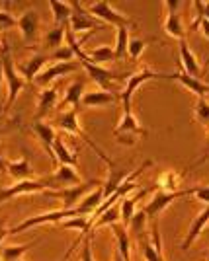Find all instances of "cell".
Returning a JSON list of instances; mask_svg holds the SVG:
<instances>
[{
	"label": "cell",
	"instance_id": "obj_52",
	"mask_svg": "<svg viewBox=\"0 0 209 261\" xmlns=\"http://www.w3.org/2000/svg\"><path fill=\"white\" fill-rule=\"evenodd\" d=\"M207 261H209V257H207Z\"/></svg>",
	"mask_w": 209,
	"mask_h": 261
},
{
	"label": "cell",
	"instance_id": "obj_33",
	"mask_svg": "<svg viewBox=\"0 0 209 261\" xmlns=\"http://www.w3.org/2000/svg\"><path fill=\"white\" fill-rule=\"evenodd\" d=\"M129 30L131 28H118V37H115V49H113V53H115V61H120L123 59L125 55H127V45H129Z\"/></svg>",
	"mask_w": 209,
	"mask_h": 261
},
{
	"label": "cell",
	"instance_id": "obj_41",
	"mask_svg": "<svg viewBox=\"0 0 209 261\" xmlns=\"http://www.w3.org/2000/svg\"><path fill=\"white\" fill-rule=\"evenodd\" d=\"M196 199H199L201 203L209 205V185H196V193H194Z\"/></svg>",
	"mask_w": 209,
	"mask_h": 261
},
{
	"label": "cell",
	"instance_id": "obj_2",
	"mask_svg": "<svg viewBox=\"0 0 209 261\" xmlns=\"http://www.w3.org/2000/svg\"><path fill=\"white\" fill-rule=\"evenodd\" d=\"M0 65H2V74H4L6 82H8V101L4 106V111H6V109H10L14 106V99L22 92L24 84H26L22 78L16 74V70H14L10 43L6 41V37H2V45H0Z\"/></svg>",
	"mask_w": 209,
	"mask_h": 261
},
{
	"label": "cell",
	"instance_id": "obj_4",
	"mask_svg": "<svg viewBox=\"0 0 209 261\" xmlns=\"http://www.w3.org/2000/svg\"><path fill=\"white\" fill-rule=\"evenodd\" d=\"M104 181L102 179H88L86 184H78L73 185V187H65V189H47L43 191L49 199H61L63 201V208H75L80 203V199L86 195L88 191L96 189V187H102Z\"/></svg>",
	"mask_w": 209,
	"mask_h": 261
},
{
	"label": "cell",
	"instance_id": "obj_37",
	"mask_svg": "<svg viewBox=\"0 0 209 261\" xmlns=\"http://www.w3.org/2000/svg\"><path fill=\"white\" fill-rule=\"evenodd\" d=\"M49 59H55L57 63H73V61H75V53H73V49L65 43L63 47L51 51V57H49Z\"/></svg>",
	"mask_w": 209,
	"mask_h": 261
},
{
	"label": "cell",
	"instance_id": "obj_48",
	"mask_svg": "<svg viewBox=\"0 0 209 261\" xmlns=\"http://www.w3.org/2000/svg\"><path fill=\"white\" fill-rule=\"evenodd\" d=\"M203 232H209V226H207V228H205V230H203Z\"/></svg>",
	"mask_w": 209,
	"mask_h": 261
},
{
	"label": "cell",
	"instance_id": "obj_51",
	"mask_svg": "<svg viewBox=\"0 0 209 261\" xmlns=\"http://www.w3.org/2000/svg\"><path fill=\"white\" fill-rule=\"evenodd\" d=\"M18 261H22V259H18Z\"/></svg>",
	"mask_w": 209,
	"mask_h": 261
},
{
	"label": "cell",
	"instance_id": "obj_24",
	"mask_svg": "<svg viewBox=\"0 0 209 261\" xmlns=\"http://www.w3.org/2000/svg\"><path fill=\"white\" fill-rule=\"evenodd\" d=\"M47 55L43 53H37L33 55L32 59H30V63H26V65L18 66V70H20V74L24 76V80H28V82H33L35 80V76L41 72V68H43V65L47 63Z\"/></svg>",
	"mask_w": 209,
	"mask_h": 261
},
{
	"label": "cell",
	"instance_id": "obj_14",
	"mask_svg": "<svg viewBox=\"0 0 209 261\" xmlns=\"http://www.w3.org/2000/svg\"><path fill=\"white\" fill-rule=\"evenodd\" d=\"M178 51H180V63L184 66V72L188 76L199 78L203 74V66L199 65V61L196 59V55L192 53V49L188 47L186 39L178 41Z\"/></svg>",
	"mask_w": 209,
	"mask_h": 261
},
{
	"label": "cell",
	"instance_id": "obj_6",
	"mask_svg": "<svg viewBox=\"0 0 209 261\" xmlns=\"http://www.w3.org/2000/svg\"><path fill=\"white\" fill-rule=\"evenodd\" d=\"M86 10L90 12L92 18H98L102 23H110V25H115V28H137V22L129 20L127 16H123L121 12H118L110 2L106 0H100V2H92L86 6Z\"/></svg>",
	"mask_w": 209,
	"mask_h": 261
},
{
	"label": "cell",
	"instance_id": "obj_7",
	"mask_svg": "<svg viewBox=\"0 0 209 261\" xmlns=\"http://www.w3.org/2000/svg\"><path fill=\"white\" fill-rule=\"evenodd\" d=\"M196 193V185L194 187H188V189H182V191H156L151 201L147 203L143 207V213L147 215V218L151 220H158V215L165 211L172 201H176L180 197H188V195H194Z\"/></svg>",
	"mask_w": 209,
	"mask_h": 261
},
{
	"label": "cell",
	"instance_id": "obj_10",
	"mask_svg": "<svg viewBox=\"0 0 209 261\" xmlns=\"http://www.w3.org/2000/svg\"><path fill=\"white\" fill-rule=\"evenodd\" d=\"M180 4H182V2H178V0H172V2L166 0L165 2L166 10H168L166 20H165V32L168 33L170 37L178 39V41H182V39L186 37V30H184V23L180 20V12H178Z\"/></svg>",
	"mask_w": 209,
	"mask_h": 261
},
{
	"label": "cell",
	"instance_id": "obj_49",
	"mask_svg": "<svg viewBox=\"0 0 209 261\" xmlns=\"http://www.w3.org/2000/svg\"><path fill=\"white\" fill-rule=\"evenodd\" d=\"M66 259H68V257H63V261H66Z\"/></svg>",
	"mask_w": 209,
	"mask_h": 261
},
{
	"label": "cell",
	"instance_id": "obj_8",
	"mask_svg": "<svg viewBox=\"0 0 209 261\" xmlns=\"http://www.w3.org/2000/svg\"><path fill=\"white\" fill-rule=\"evenodd\" d=\"M71 8H73V14H71V20H68V28L73 33H80V32H98V30H104L106 23L96 22V18L90 16V12L78 4V2H71Z\"/></svg>",
	"mask_w": 209,
	"mask_h": 261
},
{
	"label": "cell",
	"instance_id": "obj_29",
	"mask_svg": "<svg viewBox=\"0 0 209 261\" xmlns=\"http://www.w3.org/2000/svg\"><path fill=\"white\" fill-rule=\"evenodd\" d=\"M86 59H88L92 65L102 66L104 63L115 61V53H113V49H111V47H108V45H102V47H96V49L88 51V53H86Z\"/></svg>",
	"mask_w": 209,
	"mask_h": 261
},
{
	"label": "cell",
	"instance_id": "obj_17",
	"mask_svg": "<svg viewBox=\"0 0 209 261\" xmlns=\"http://www.w3.org/2000/svg\"><path fill=\"white\" fill-rule=\"evenodd\" d=\"M32 130L35 133V137L43 142L45 150H47V154H49V158H51L53 166H57L55 154H53V142H55V139H57L55 129H53L51 125L43 123V121H35V123H32Z\"/></svg>",
	"mask_w": 209,
	"mask_h": 261
},
{
	"label": "cell",
	"instance_id": "obj_3",
	"mask_svg": "<svg viewBox=\"0 0 209 261\" xmlns=\"http://www.w3.org/2000/svg\"><path fill=\"white\" fill-rule=\"evenodd\" d=\"M75 217H88L84 211H80L78 207L75 208H59V211H51V213H43V215H37V217L26 218L24 222H20L18 226L8 230V234H20L24 230L33 228V226H39V224H45V222H53V224H59L66 218H75Z\"/></svg>",
	"mask_w": 209,
	"mask_h": 261
},
{
	"label": "cell",
	"instance_id": "obj_11",
	"mask_svg": "<svg viewBox=\"0 0 209 261\" xmlns=\"http://www.w3.org/2000/svg\"><path fill=\"white\" fill-rule=\"evenodd\" d=\"M78 63H55L53 66H47L45 70H41L37 76H35V84L41 88H47L51 82H55L57 78L61 76H66V74H71V72H75V70H78Z\"/></svg>",
	"mask_w": 209,
	"mask_h": 261
},
{
	"label": "cell",
	"instance_id": "obj_30",
	"mask_svg": "<svg viewBox=\"0 0 209 261\" xmlns=\"http://www.w3.org/2000/svg\"><path fill=\"white\" fill-rule=\"evenodd\" d=\"M68 28V25H66ZM66 28L63 25H53L49 32L45 33V47L49 49V51H55L59 47H63V41H65V32Z\"/></svg>",
	"mask_w": 209,
	"mask_h": 261
},
{
	"label": "cell",
	"instance_id": "obj_39",
	"mask_svg": "<svg viewBox=\"0 0 209 261\" xmlns=\"http://www.w3.org/2000/svg\"><path fill=\"white\" fill-rule=\"evenodd\" d=\"M12 28H18V20L12 16L8 10H0V30H12Z\"/></svg>",
	"mask_w": 209,
	"mask_h": 261
},
{
	"label": "cell",
	"instance_id": "obj_43",
	"mask_svg": "<svg viewBox=\"0 0 209 261\" xmlns=\"http://www.w3.org/2000/svg\"><path fill=\"white\" fill-rule=\"evenodd\" d=\"M8 236V230H4V222L0 220V246H2V240Z\"/></svg>",
	"mask_w": 209,
	"mask_h": 261
},
{
	"label": "cell",
	"instance_id": "obj_38",
	"mask_svg": "<svg viewBox=\"0 0 209 261\" xmlns=\"http://www.w3.org/2000/svg\"><path fill=\"white\" fill-rule=\"evenodd\" d=\"M145 222H147V215H145L143 211H139V213H135V215L131 217L129 224H127V230H131L135 236H139L145 226Z\"/></svg>",
	"mask_w": 209,
	"mask_h": 261
},
{
	"label": "cell",
	"instance_id": "obj_50",
	"mask_svg": "<svg viewBox=\"0 0 209 261\" xmlns=\"http://www.w3.org/2000/svg\"><path fill=\"white\" fill-rule=\"evenodd\" d=\"M0 135H2V129H0Z\"/></svg>",
	"mask_w": 209,
	"mask_h": 261
},
{
	"label": "cell",
	"instance_id": "obj_27",
	"mask_svg": "<svg viewBox=\"0 0 209 261\" xmlns=\"http://www.w3.org/2000/svg\"><path fill=\"white\" fill-rule=\"evenodd\" d=\"M49 8H51V12H53V22H55V25H63V28H66V25H68V20H71V14H73L71 2L49 0Z\"/></svg>",
	"mask_w": 209,
	"mask_h": 261
},
{
	"label": "cell",
	"instance_id": "obj_5",
	"mask_svg": "<svg viewBox=\"0 0 209 261\" xmlns=\"http://www.w3.org/2000/svg\"><path fill=\"white\" fill-rule=\"evenodd\" d=\"M147 80H168V72H153V70H149V68H143V70H139L137 74H129V76H127V82H125V88H123V92L120 94L123 113L131 111L133 96H135L137 88L141 86L143 82H147Z\"/></svg>",
	"mask_w": 209,
	"mask_h": 261
},
{
	"label": "cell",
	"instance_id": "obj_34",
	"mask_svg": "<svg viewBox=\"0 0 209 261\" xmlns=\"http://www.w3.org/2000/svg\"><path fill=\"white\" fill-rule=\"evenodd\" d=\"M153 39H137V37H129V45H127V55L131 61H137L143 51L147 49V45L151 43Z\"/></svg>",
	"mask_w": 209,
	"mask_h": 261
},
{
	"label": "cell",
	"instance_id": "obj_36",
	"mask_svg": "<svg viewBox=\"0 0 209 261\" xmlns=\"http://www.w3.org/2000/svg\"><path fill=\"white\" fill-rule=\"evenodd\" d=\"M196 119L201 125L209 127V101L205 98H198L196 101Z\"/></svg>",
	"mask_w": 209,
	"mask_h": 261
},
{
	"label": "cell",
	"instance_id": "obj_23",
	"mask_svg": "<svg viewBox=\"0 0 209 261\" xmlns=\"http://www.w3.org/2000/svg\"><path fill=\"white\" fill-rule=\"evenodd\" d=\"M6 174H10L14 179L18 181H24V179H33V168L30 160L24 156L20 160H12L6 166Z\"/></svg>",
	"mask_w": 209,
	"mask_h": 261
},
{
	"label": "cell",
	"instance_id": "obj_32",
	"mask_svg": "<svg viewBox=\"0 0 209 261\" xmlns=\"http://www.w3.org/2000/svg\"><path fill=\"white\" fill-rule=\"evenodd\" d=\"M120 220H121L120 208L113 205V207H110L108 211H104V213L94 220L92 230H98V228H102V226H111V224H115V222H120Z\"/></svg>",
	"mask_w": 209,
	"mask_h": 261
},
{
	"label": "cell",
	"instance_id": "obj_44",
	"mask_svg": "<svg viewBox=\"0 0 209 261\" xmlns=\"http://www.w3.org/2000/svg\"><path fill=\"white\" fill-rule=\"evenodd\" d=\"M6 166H8V162L0 156V174H6Z\"/></svg>",
	"mask_w": 209,
	"mask_h": 261
},
{
	"label": "cell",
	"instance_id": "obj_25",
	"mask_svg": "<svg viewBox=\"0 0 209 261\" xmlns=\"http://www.w3.org/2000/svg\"><path fill=\"white\" fill-rule=\"evenodd\" d=\"M111 230H113V236L118 240V251L121 253L123 259L129 261L131 259V242H129V232H127V228L121 222H115V224H111Z\"/></svg>",
	"mask_w": 209,
	"mask_h": 261
},
{
	"label": "cell",
	"instance_id": "obj_31",
	"mask_svg": "<svg viewBox=\"0 0 209 261\" xmlns=\"http://www.w3.org/2000/svg\"><path fill=\"white\" fill-rule=\"evenodd\" d=\"M39 240H33L32 244H20V246H4V248H0V257L2 261H18L22 259V255L26 251L32 248L33 244H37Z\"/></svg>",
	"mask_w": 209,
	"mask_h": 261
},
{
	"label": "cell",
	"instance_id": "obj_46",
	"mask_svg": "<svg viewBox=\"0 0 209 261\" xmlns=\"http://www.w3.org/2000/svg\"><path fill=\"white\" fill-rule=\"evenodd\" d=\"M113 261H125V259H123V257H121V253H120V251H118V250L113 251Z\"/></svg>",
	"mask_w": 209,
	"mask_h": 261
},
{
	"label": "cell",
	"instance_id": "obj_22",
	"mask_svg": "<svg viewBox=\"0 0 209 261\" xmlns=\"http://www.w3.org/2000/svg\"><path fill=\"white\" fill-rule=\"evenodd\" d=\"M53 154H55V162L61 166H71V168L78 166V158L68 150V146L65 144L61 135H57L55 142H53Z\"/></svg>",
	"mask_w": 209,
	"mask_h": 261
},
{
	"label": "cell",
	"instance_id": "obj_21",
	"mask_svg": "<svg viewBox=\"0 0 209 261\" xmlns=\"http://www.w3.org/2000/svg\"><path fill=\"white\" fill-rule=\"evenodd\" d=\"M153 189H156V185H154ZM153 189H143V191H139L135 197H125L123 201H121V207H120V217H121V224L127 228V224H129V220H131V217L135 215V207H137V203L143 199L145 195H149Z\"/></svg>",
	"mask_w": 209,
	"mask_h": 261
},
{
	"label": "cell",
	"instance_id": "obj_45",
	"mask_svg": "<svg viewBox=\"0 0 209 261\" xmlns=\"http://www.w3.org/2000/svg\"><path fill=\"white\" fill-rule=\"evenodd\" d=\"M203 18H205V20H209V2H205V4H203Z\"/></svg>",
	"mask_w": 209,
	"mask_h": 261
},
{
	"label": "cell",
	"instance_id": "obj_1",
	"mask_svg": "<svg viewBox=\"0 0 209 261\" xmlns=\"http://www.w3.org/2000/svg\"><path fill=\"white\" fill-rule=\"evenodd\" d=\"M57 125L61 127V129L65 130V133H68V135H75V137H78V139H82V141L88 144L90 148L94 150V152L98 154L100 158L104 160V162L108 164L110 168H113L115 166V162L111 160L108 154L104 152L102 148H100L96 142L90 139L88 135L82 130V127H80V123H78V117H77V109H68V111H61L59 113V117H57Z\"/></svg>",
	"mask_w": 209,
	"mask_h": 261
},
{
	"label": "cell",
	"instance_id": "obj_16",
	"mask_svg": "<svg viewBox=\"0 0 209 261\" xmlns=\"http://www.w3.org/2000/svg\"><path fill=\"white\" fill-rule=\"evenodd\" d=\"M209 222V205L201 213H199L198 217L194 218V222L190 224V228H188V236L184 238V242H182V246H180V250L182 251H188L190 248H192V244L196 242V240L201 236V232L205 230V226H207Z\"/></svg>",
	"mask_w": 209,
	"mask_h": 261
},
{
	"label": "cell",
	"instance_id": "obj_28",
	"mask_svg": "<svg viewBox=\"0 0 209 261\" xmlns=\"http://www.w3.org/2000/svg\"><path fill=\"white\" fill-rule=\"evenodd\" d=\"M82 96H84V80H77L66 88L65 99L61 106H73V109H77L82 101Z\"/></svg>",
	"mask_w": 209,
	"mask_h": 261
},
{
	"label": "cell",
	"instance_id": "obj_15",
	"mask_svg": "<svg viewBox=\"0 0 209 261\" xmlns=\"http://www.w3.org/2000/svg\"><path fill=\"white\" fill-rule=\"evenodd\" d=\"M120 135H131V137H147L149 130L141 127V123L137 121V117L133 115V111H127L121 115V121L118 123V127L113 130V137H120Z\"/></svg>",
	"mask_w": 209,
	"mask_h": 261
},
{
	"label": "cell",
	"instance_id": "obj_20",
	"mask_svg": "<svg viewBox=\"0 0 209 261\" xmlns=\"http://www.w3.org/2000/svg\"><path fill=\"white\" fill-rule=\"evenodd\" d=\"M57 106V88H45L43 92L39 94V103H37V113L33 117L35 121H43Z\"/></svg>",
	"mask_w": 209,
	"mask_h": 261
},
{
	"label": "cell",
	"instance_id": "obj_26",
	"mask_svg": "<svg viewBox=\"0 0 209 261\" xmlns=\"http://www.w3.org/2000/svg\"><path fill=\"white\" fill-rule=\"evenodd\" d=\"M102 201H104V185H102V187H96L94 191H88L86 195L80 199V203H78L77 207L80 208V211H84L86 215H92V213L102 205Z\"/></svg>",
	"mask_w": 209,
	"mask_h": 261
},
{
	"label": "cell",
	"instance_id": "obj_35",
	"mask_svg": "<svg viewBox=\"0 0 209 261\" xmlns=\"http://www.w3.org/2000/svg\"><path fill=\"white\" fill-rule=\"evenodd\" d=\"M156 187H158V191H176L178 174L176 172H172V170H168V172H165V174H160Z\"/></svg>",
	"mask_w": 209,
	"mask_h": 261
},
{
	"label": "cell",
	"instance_id": "obj_42",
	"mask_svg": "<svg viewBox=\"0 0 209 261\" xmlns=\"http://www.w3.org/2000/svg\"><path fill=\"white\" fill-rule=\"evenodd\" d=\"M198 25H199V30H201V33H203V37H207V39H209V20H205V18H203Z\"/></svg>",
	"mask_w": 209,
	"mask_h": 261
},
{
	"label": "cell",
	"instance_id": "obj_19",
	"mask_svg": "<svg viewBox=\"0 0 209 261\" xmlns=\"http://www.w3.org/2000/svg\"><path fill=\"white\" fill-rule=\"evenodd\" d=\"M168 80H178L184 88H188L190 92H194L198 98H205L209 96V84H205L203 80L194 76H188L186 72H168Z\"/></svg>",
	"mask_w": 209,
	"mask_h": 261
},
{
	"label": "cell",
	"instance_id": "obj_13",
	"mask_svg": "<svg viewBox=\"0 0 209 261\" xmlns=\"http://www.w3.org/2000/svg\"><path fill=\"white\" fill-rule=\"evenodd\" d=\"M18 30L22 32V37L26 43H33L37 39L39 32V16L35 10H26L18 18Z\"/></svg>",
	"mask_w": 209,
	"mask_h": 261
},
{
	"label": "cell",
	"instance_id": "obj_9",
	"mask_svg": "<svg viewBox=\"0 0 209 261\" xmlns=\"http://www.w3.org/2000/svg\"><path fill=\"white\" fill-rule=\"evenodd\" d=\"M49 189V185L45 181V177L41 179H24V181H16L10 187L0 189V203H6L18 195H28V193H43Z\"/></svg>",
	"mask_w": 209,
	"mask_h": 261
},
{
	"label": "cell",
	"instance_id": "obj_12",
	"mask_svg": "<svg viewBox=\"0 0 209 261\" xmlns=\"http://www.w3.org/2000/svg\"><path fill=\"white\" fill-rule=\"evenodd\" d=\"M45 181L49 185V189H65V187H73V185L80 184V175L75 172V168L71 166H59L55 172L45 177Z\"/></svg>",
	"mask_w": 209,
	"mask_h": 261
},
{
	"label": "cell",
	"instance_id": "obj_40",
	"mask_svg": "<svg viewBox=\"0 0 209 261\" xmlns=\"http://www.w3.org/2000/svg\"><path fill=\"white\" fill-rule=\"evenodd\" d=\"M92 240L90 236L82 240V251H80V261H94V255H92Z\"/></svg>",
	"mask_w": 209,
	"mask_h": 261
},
{
	"label": "cell",
	"instance_id": "obj_47",
	"mask_svg": "<svg viewBox=\"0 0 209 261\" xmlns=\"http://www.w3.org/2000/svg\"><path fill=\"white\" fill-rule=\"evenodd\" d=\"M2 113H4V106L0 103V117H2Z\"/></svg>",
	"mask_w": 209,
	"mask_h": 261
},
{
	"label": "cell",
	"instance_id": "obj_18",
	"mask_svg": "<svg viewBox=\"0 0 209 261\" xmlns=\"http://www.w3.org/2000/svg\"><path fill=\"white\" fill-rule=\"evenodd\" d=\"M118 99H120V94H115V92L96 90V92L84 94L80 106H84V108H106V106H113Z\"/></svg>",
	"mask_w": 209,
	"mask_h": 261
}]
</instances>
